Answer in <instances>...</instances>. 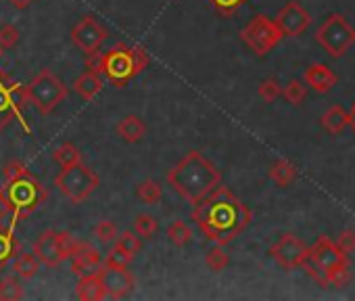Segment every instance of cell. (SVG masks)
I'll use <instances>...</instances> for the list:
<instances>
[{"mask_svg": "<svg viewBox=\"0 0 355 301\" xmlns=\"http://www.w3.org/2000/svg\"><path fill=\"white\" fill-rule=\"evenodd\" d=\"M19 30L13 26V24H5L0 26V51H9V49H15L17 42H19Z\"/></svg>", "mask_w": 355, "mask_h": 301, "instance_id": "obj_34", "label": "cell"}, {"mask_svg": "<svg viewBox=\"0 0 355 301\" xmlns=\"http://www.w3.org/2000/svg\"><path fill=\"white\" fill-rule=\"evenodd\" d=\"M159 230V222L150 214H138L134 218V232L142 239H153Z\"/></svg>", "mask_w": 355, "mask_h": 301, "instance_id": "obj_29", "label": "cell"}, {"mask_svg": "<svg viewBox=\"0 0 355 301\" xmlns=\"http://www.w3.org/2000/svg\"><path fill=\"white\" fill-rule=\"evenodd\" d=\"M28 103H32L42 115H51L67 96V86L63 80L51 69H42L28 86H26Z\"/></svg>", "mask_w": 355, "mask_h": 301, "instance_id": "obj_7", "label": "cell"}, {"mask_svg": "<svg viewBox=\"0 0 355 301\" xmlns=\"http://www.w3.org/2000/svg\"><path fill=\"white\" fill-rule=\"evenodd\" d=\"M282 32L276 26L274 19L266 17V15H255L243 30H241V40L257 55V57H266L268 53H272L280 40H282Z\"/></svg>", "mask_w": 355, "mask_h": 301, "instance_id": "obj_10", "label": "cell"}, {"mask_svg": "<svg viewBox=\"0 0 355 301\" xmlns=\"http://www.w3.org/2000/svg\"><path fill=\"white\" fill-rule=\"evenodd\" d=\"M205 266L211 270V272H222L230 266V255L222 249V245H216L207 251L205 255Z\"/></svg>", "mask_w": 355, "mask_h": 301, "instance_id": "obj_30", "label": "cell"}, {"mask_svg": "<svg viewBox=\"0 0 355 301\" xmlns=\"http://www.w3.org/2000/svg\"><path fill=\"white\" fill-rule=\"evenodd\" d=\"M76 295L82 301H101V299L107 297L103 280H101V274H98V268L94 272H88V274L80 276L78 286H76Z\"/></svg>", "mask_w": 355, "mask_h": 301, "instance_id": "obj_18", "label": "cell"}, {"mask_svg": "<svg viewBox=\"0 0 355 301\" xmlns=\"http://www.w3.org/2000/svg\"><path fill=\"white\" fill-rule=\"evenodd\" d=\"M282 96L291 103V105H301L307 96V88L299 82V80H291L284 88H282Z\"/></svg>", "mask_w": 355, "mask_h": 301, "instance_id": "obj_31", "label": "cell"}, {"mask_svg": "<svg viewBox=\"0 0 355 301\" xmlns=\"http://www.w3.org/2000/svg\"><path fill=\"white\" fill-rule=\"evenodd\" d=\"M117 245H121L132 255L140 253V249H142V241H140V237H136L134 230H125V232L117 234Z\"/></svg>", "mask_w": 355, "mask_h": 301, "instance_id": "obj_36", "label": "cell"}, {"mask_svg": "<svg viewBox=\"0 0 355 301\" xmlns=\"http://www.w3.org/2000/svg\"><path fill=\"white\" fill-rule=\"evenodd\" d=\"M193 222L216 245H228L251 222V209L226 187L218 184L207 197L195 203Z\"/></svg>", "mask_w": 355, "mask_h": 301, "instance_id": "obj_1", "label": "cell"}, {"mask_svg": "<svg viewBox=\"0 0 355 301\" xmlns=\"http://www.w3.org/2000/svg\"><path fill=\"white\" fill-rule=\"evenodd\" d=\"M136 197L146 205H157L163 199V187L157 180H142L136 187Z\"/></svg>", "mask_w": 355, "mask_h": 301, "instance_id": "obj_25", "label": "cell"}, {"mask_svg": "<svg viewBox=\"0 0 355 301\" xmlns=\"http://www.w3.org/2000/svg\"><path fill=\"white\" fill-rule=\"evenodd\" d=\"M53 160L63 168V166H71L76 162H82V153H80V148L73 144V142H63L55 148V153H53Z\"/></svg>", "mask_w": 355, "mask_h": 301, "instance_id": "obj_28", "label": "cell"}, {"mask_svg": "<svg viewBox=\"0 0 355 301\" xmlns=\"http://www.w3.org/2000/svg\"><path fill=\"white\" fill-rule=\"evenodd\" d=\"M26 105H28L26 86L15 82L7 74H0V130H5L11 121L19 119L24 130L30 132V126L24 119Z\"/></svg>", "mask_w": 355, "mask_h": 301, "instance_id": "obj_9", "label": "cell"}, {"mask_svg": "<svg viewBox=\"0 0 355 301\" xmlns=\"http://www.w3.org/2000/svg\"><path fill=\"white\" fill-rule=\"evenodd\" d=\"M115 132L119 134L121 140H125V142L132 144V142H138V140L144 138V134H146V123H144L138 115H125L123 119H119Z\"/></svg>", "mask_w": 355, "mask_h": 301, "instance_id": "obj_22", "label": "cell"}, {"mask_svg": "<svg viewBox=\"0 0 355 301\" xmlns=\"http://www.w3.org/2000/svg\"><path fill=\"white\" fill-rule=\"evenodd\" d=\"M32 3H34V0H11V5H13L17 11H26Z\"/></svg>", "mask_w": 355, "mask_h": 301, "instance_id": "obj_41", "label": "cell"}, {"mask_svg": "<svg viewBox=\"0 0 355 301\" xmlns=\"http://www.w3.org/2000/svg\"><path fill=\"white\" fill-rule=\"evenodd\" d=\"M105 40H107V30H105L92 15H84V17L71 28V42H73L84 55L98 53V49L103 46Z\"/></svg>", "mask_w": 355, "mask_h": 301, "instance_id": "obj_14", "label": "cell"}, {"mask_svg": "<svg viewBox=\"0 0 355 301\" xmlns=\"http://www.w3.org/2000/svg\"><path fill=\"white\" fill-rule=\"evenodd\" d=\"M167 239L175 247H187L193 241V228L187 222H182V220H175L173 224L167 226Z\"/></svg>", "mask_w": 355, "mask_h": 301, "instance_id": "obj_26", "label": "cell"}, {"mask_svg": "<svg viewBox=\"0 0 355 301\" xmlns=\"http://www.w3.org/2000/svg\"><path fill=\"white\" fill-rule=\"evenodd\" d=\"M351 126V115L349 111H345L343 107L334 105L330 107L324 115H322V128L332 134V136H338L340 132H345V128Z\"/></svg>", "mask_w": 355, "mask_h": 301, "instance_id": "obj_21", "label": "cell"}, {"mask_svg": "<svg viewBox=\"0 0 355 301\" xmlns=\"http://www.w3.org/2000/svg\"><path fill=\"white\" fill-rule=\"evenodd\" d=\"M165 180L182 199L195 205L203 197H207L218 184H222V172L199 150H189L165 174Z\"/></svg>", "mask_w": 355, "mask_h": 301, "instance_id": "obj_2", "label": "cell"}, {"mask_svg": "<svg viewBox=\"0 0 355 301\" xmlns=\"http://www.w3.org/2000/svg\"><path fill=\"white\" fill-rule=\"evenodd\" d=\"M98 274H101L105 293H107V297H111V299H123V297H128V295L134 291V286H136V278H134V274L128 270V266H111V264L101 261Z\"/></svg>", "mask_w": 355, "mask_h": 301, "instance_id": "obj_13", "label": "cell"}, {"mask_svg": "<svg viewBox=\"0 0 355 301\" xmlns=\"http://www.w3.org/2000/svg\"><path fill=\"white\" fill-rule=\"evenodd\" d=\"M276 26L280 28L282 36H288V38H295V36H301L309 24H311V17L309 13L303 9V5L299 3V0H291V3H286L278 15H276Z\"/></svg>", "mask_w": 355, "mask_h": 301, "instance_id": "obj_15", "label": "cell"}, {"mask_svg": "<svg viewBox=\"0 0 355 301\" xmlns=\"http://www.w3.org/2000/svg\"><path fill=\"white\" fill-rule=\"evenodd\" d=\"M13 228H15V224L5 226L0 222V272H3L13 261V257L19 253V243L15 239Z\"/></svg>", "mask_w": 355, "mask_h": 301, "instance_id": "obj_19", "label": "cell"}, {"mask_svg": "<svg viewBox=\"0 0 355 301\" xmlns=\"http://www.w3.org/2000/svg\"><path fill=\"white\" fill-rule=\"evenodd\" d=\"M11 266V270L19 276V278H34L38 272H40V259L34 255V253H17L15 257H13V261L9 264Z\"/></svg>", "mask_w": 355, "mask_h": 301, "instance_id": "obj_23", "label": "cell"}, {"mask_svg": "<svg viewBox=\"0 0 355 301\" xmlns=\"http://www.w3.org/2000/svg\"><path fill=\"white\" fill-rule=\"evenodd\" d=\"M334 243H336L345 253H353V251H355V230H351V228L343 230V232L336 237Z\"/></svg>", "mask_w": 355, "mask_h": 301, "instance_id": "obj_38", "label": "cell"}, {"mask_svg": "<svg viewBox=\"0 0 355 301\" xmlns=\"http://www.w3.org/2000/svg\"><path fill=\"white\" fill-rule=\"evenodd\" d=\"M76 239L71 232L65 230H44L38 241L34 243V253L40 259V264L49 266V268H57L61 266L65 259H69L71 247H73Z\"/></svg>", "mask_w": 355, "mask_h": 301, "instance_id": "obj_11", "label": "cell"}, {"mask_svg": "<svg viewBox=\"0 0 355 301\" xmlns=\"http://www.w3.org/2000/svg\"><path fill=\"white\" fill-rule=\"evenodd\" d=\"M270 255H272L274 261H276L280 268H284V270L303 268V264H305V259H307V245H305L299 237L286 232V234H282V237L270 247Z\"/></svg>", "mask_w": 355, "mask_h": 301, "instance_id": "obj_12", "label": "cell"}, {"mask_svg": "<svg viewBox=\"0 0 355 301\" xmlns=\"http://www.w3.org/2000/svg\"><path fill=\"white\" fill-rule=\"evenodd\" d=\"M69 259H71V272L82 276V274H88V272H94L101 261H103V255L98 249H94L90 243L86 241H76L73 247H71V253H69Z\"/></svg>", "mask_w": 355, "mask_h": 301, "instance_id": "obj_16", "label": "cell"}, {"mask_svg": "<svg viewBox=\"0 0 355 301\" xmlns=\"http://www.w3.org/2000/svg\"><path fill=\"white\" fill-rule=\"evenodd\" d=\"M9 216H11V212H9V205H7V201H5L3 193H0V222H3L5 218H9Z\"/></svg>", "mask_w": 355, "mask_h": 301, "instance_id": "obj_40", "label": "cell"}, {"mask_svg": "<svg viewBox=\"0 0 355 301\" xmlns=\"http://www.w3.org/2000/svg\"><path fill=\"white\" fill-rule=\"evenodd\" d=\"M349 115H351V128L355 130V103L351 105V109H349Z\"/></svg>", "mask_w": 355, "mask_h": 301, "instance_id": "obj_42", "label": "cell"}, {"mask_svg": "<svg viewBox=\"0 0 355 301\" xmlns=\"http://www.w3.org/2000/svg\"><path fill=\"white\" fill-rule=\"evenodd\" d=\"M315 40L330 57L338 59L355 44V28L340 13H330L318 26Z\"/></svg>", "mask_w": 355, "mask_h": 301, "instance_id": "obj_8", "label": "cell"}, {"mask_svg": "<svg viewBox=\"0 0 355 301\" xmlns=\"http://www.w3.org/2000/svg\"><path fill=\"white\" fill-rule=\"evenodd\" d=\"M94 237L101 241V243H113L117 239V226L111 222V220H101L96 226H94Z\"/></svg>", "mask_w": 355, "mask_h": 301, "instance_id": "obj_35", "label": "cell"}, {"mask_svg": "<svg viewBox=\"0 0 355 301\" xmlns=\"http://www.w3.org/2000/svg\"><path fill=\"white\" fill-rule=\"evenodd\" d=\"M0 193H3V197L9 205L11 224H17L19 220L32 216L49 199L46 189L42 187V182L36 176H32V172L11 178V180H5V187L0 189Z\"/></svg>", "mask_w": 355, "mask_h": 301, "instance_id": "obj_5", "label": "cell"}, {"mask_svg": "<svg viewBox=\"0 0 355 301\" xmlns=\"http://www.w3.org/2000/svg\"><path fill=\"white\" fill-rule=\"evenodd\" d=\"M303 80L307 86H311V90L315 92H328L334 84H336V76L334 71L324 65V63H311L305 74H303Z\"/></svg>", "mask_w": 355, "mask_h": 301, "instance_id": "obj_17", "label": "cell"}, {"mask_svg": "<svg viewBox=\"0 0 355 301\" xmlns=\"http://www.w3.org/2000/svg\"><path fill=\"white\" fill-rule=\"evenodd\" d=\"M270 178H272L274 184H278L282 189L291 187L297 180V168L291 162H286V160H278L270 168Z\"/></svg>", "mask_w": 355, "mask_h": 301, "instance_id": "obj_24", "label": "cell"}, {"mask_svg": "<svg viewBox=\"0 0 355 301\" xmlns=\"http://www.w3.org/2000/svg\"><path fill=\"white\" fill-rule=\"evenodd\" d=\"M134 259V255L132 253H128L121 245H115L111 251H109V255H107V259H105V264H111V266H130V261Z\"/></svg>", "mask_w": 355, "mask_h": 301, "instance_id": "obj_37", "label": "cell"}, {"mask_svg": "<svg viewBox=\"0 0 355 301\" xmlns=\"http://www.w3.org/2000/svg\"><path fill=\"white\" fill-rule=\"evenodd\" d=\"M28 172H30V170H28V166H26L24 162H19V160H11V162L5 166V170H3L5 180L17 178V176H21V174H28Z\"/></svg>", "mask_w": 355, "mask_h": 301, "instance_id": "obj_39", "label": "cell"}, {"mask_svg": "<svg viewBox=\"0 0 355 301\" xmlns=\"http://www.w3.org/2000/svg\"><path fill=\"white\" fill-rule=\"evenodd\" d=\"M98 176L94 170H90L84 162H76L71 166H63L61 172L55 178V187L59 193L69 199L73 205L84 203L96 189H98Z\"/></svg>", "mask_w": 355, "mask_h": 301, "instance_id": "obj_6", "label": "cell"}, {"mask_svg": "<svg viewBox=\"0 0 355 301\" xmlns=\"http://www.w3.org/2000/svg\"><path fill=\"white\" fill-rule=\"evenodd\" d=\"M257 92H259V96H261L266 103H274L278 96H282V86H280V82H278L276 78H268V80H263V82L259 84Z\"/></svg>", "mask_w": 355, "mask_h": 301, "instance_id": "obj_33", "label": "cell"}, {"mask_svg": "<svg viewBox=\"0 0 355 301\" xmlns=\"http://www.w3.org/2000/svg\"><path fill=\"white\" fill-rule=\"evenodd\" d=\"M303 270L322 286H345L351 280L347 253L328 237H320L313 247H307Z\"/></svg>", "mask_w": 355, "mask_h": 301, "instance_id": "obj_3", "label": "cell"}, {"mask_svg": "<svg viewBox=\"0 0 355 301\" xmlns=\"http://www.w3.org/2000/svg\"><path fill=\"white\" fill-rule=\"evenodd\" d=\"M150 63V57L140 44L119 42L101 55V74H105L117 88H123L136 76H140Z\"/></svg>", "mask_w": 355, "mask_h": 301, "instance_id": "obj_4", "label": "cell"}, {"mask_svg": "<svg viewBox=\"0 0 355 301\" xmlns=\"http://www.w3.org/2000/svg\"><path fill=\"white\" fill-rule=\"evenodd\" d=\"M211 7L216 9L218 15L222 17H232L241 7H245L249 0H209Z\"/></svg>", "mask_w": 355, "mask_h": 301, "instance_id": "obj_32", "label": "cell"}, {"mask_svg": "<svg viewBox=\"0 0 355 301\" xmlns=\"http://www.w3.org/2000/svg\"><path fill=\"white\" fill-rule=\"evenodd\" d=\"M26 291L17 276H3L0 278V301H17L24 299Z\"/></svg>", "mask_w": 355, "mask_h": 301, "instance_id": "obj_27", "label": "cell"}, {"mask_svg": "<svg viewBox=\"0 0 355 301\" xmlns=\"http://www.w3.org/2000/svg\"><path fill=\"white\" fill-rule=\"evenodd\" d=\"M73 90L80 94V98L92 101V98L103 90L101 74H98V71H92V69H84V71L73 80Z\"/></svg>", "mask_w": 355, "mask_h": 301, "instance_id": "obj_20", "label": "cell"}]
</instances>
